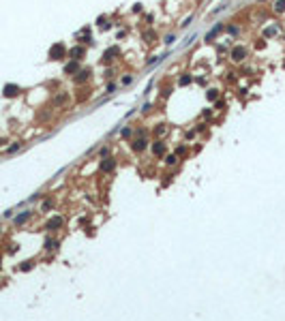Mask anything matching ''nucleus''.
Returning <instances> with one entry per match:
<instances>
[{
	"label": "nucleus",
	"mask_w": 285,
	"mask_h": 321,
	"mask_svg": "<svg viewBox=\"0 0 285 321\" xmlns=\"http://www.w3.org/2000/svg\"><path fill=\"white\" fill-rule=\"evenodd\" d=\"M186 84H191V77L184 73V75H180V86H186Z\"/></svg>",
	"instance_id": "obj_14"
},
{
	"label": "nucleus",
	"mask_w": 285,
	"mask_h": 321,
	"mask_svg": "<svg viewBox=\"0 0 285 321\" xmlns=\"http://www.w3.org/2000/svg\"><path fill=\"white\" fill-rule=\"evenodd\" d=\"M86 56V49L84 47H73V49H71V58H73V60H79V58H84Z\"/></svg>",
	"instance_id": "obj_7"
},
{
	"label": "nucleus",
	"mask_w": 285,
	"mask_h": 321,
	"mask_svg": "<svg viewBox=\"0 0 285 321\" xmlns=\"http://www.w3.org/2000/svg\"><path fill=\"white\" fill-rule=\"evenodd\" d=\"M64 54H66V47L62 43H56V45L50 47V58L52 60H60V58H64Z\"/></svg>",
	"instance_id": "obj_1"
},
{
	"label": "nucleus",
	"mask_w": 285,
	"mask_h": 321,
	"mask_svg": "<svg viewBox=\"0 0 285 321\" xmlns=\"http://www.w3.org/2000/svg\"><path fill=\"white\" fill-rule=\"evenodd\" d=\"M28 218H30V212H24V214H19V216L15 218V223H17V225H21V223H26Z\"/></svg>",
	"instance_id": "obj_11"
},
{
	"label": "nucleus",
	"mask_w": 285,
	"mask_h": 321,
	"mask_svg": "<svg viewBox=\"0 0 285 321\" xmlns=\"http://www.w3.org/2000/svg\"><path fill=\"white\" fill-rule=\"evenodd\" d=\"M217 96H219L217 90H208V98H210V101H212V98H217Z\"/></svg>",
	"instance_id": "obj_19"
},
{
	"label": "nucleus",
	"mask_w": 285,
	"mask_h": 321,
	"mask_svg": "<svg viewBox=\"0 0 285 321\" xmlns=\"http://www.w3.org/2000/svg\"><path fill=\"white\" fill-rule=\"evenodd\" d=\"M62 223H64V220H62V216H54V218H50V220L45 223V229L54 231L56 227H62Z\"/></svg>",
	"instance_id": "obj_4"
},
{
	"label": "nucleus",
	"mask_w": 285,
	"mask_h": 321,
	"mask_svg": "<svg viewBox=\"0 0 285 321\" xmlns=\"http://www.w3.org/2000/svg\"><path fill=\"white\" fill-rule=\"evenodd\" d=\"M245 56H247V47H240V45H238V47L232 49V58H234V60H242Z\"/></svg>",
	"instance_id": "obj_6"
},
{
	"label": "nucleus",
	"mask_w": 285,
	"mask_h": 321,
	"mask_svg": "<svg viewBox=\"0 0 285 321\" xmlns=\"http://www.w3.org/2000/svg\"><path fill=\"white\" fill-rule=\"evenodd\" d=\"M221 30H223V26H221V24H217V26H215V28H212V30L208 32V37H206V41H212V37H217V34H219Z\"/></svg>",
	"instance_id": "obj_10"
},
{
	"label": "nucleus",
	"mask_w": 285,
	"mask_h": 321,
	"mask_svg": "<svg viewBox=\"0 0 285 321\" xmlns=\"http://www.w3.org/2000/svg\"><path fill=\"white\" fill-rule=\"evenodd\" d=\"M88 73H90V71H77V77H75V79H77V82H86V79H88Z\"/></svg>",
	"instance_id": "obj_12"
},
{
	"label": "nucleus",
	"mask_w": 285,
	"mask_h": 321,
	"mask_svg": "<svg viewBox=\"0 0 285 321\" xmlns=\"http://www.w3.org/2000/svg\"><path fill=\"white\" fill-rule=\"evenodd\" d=\"M114 167H116V161H114V159H103L101 165H99V169L103 171V174H109V171H114Z\"/></svg>",
	"instance_id": "obj_3"
},
{
	"label": "nucleus",
	"mask_w": 285,
	"mask_h": 321,
	"mask_svg": "<svg viewBox=\"0 0 285 321\" xmlns=\"http://www.w3.org/2000/svg\"><path fill=\"white\" fill-rule=\"evenodd\" d=\"M165 43L172 45V43H174V34H167V37H165Z\"/></svg>",
	"instance_id": "obj_20"
},
{
	"label": "nucleus",
	"mask_w": 285,
	"mask_h": 321,
	"mask_svg": "<svg viewBox=\"0 0 285 321\" xmlns=\"http://www.w3.org/2000/svg\"><path fill=\"white\" fill-rule=\"evenodd\" d=\"M152 154H154V156H165V143H163L161 139L152 143Z\"/></svg>",
	"instance_id": "obj_5"
},
{
	"label": "nucleus",
	"mask_w": 285,
	"mask_h": 321,
	"mask_svg": "<svg viewBox=\"0 0 285 321\" xmlns=\"http://www.w3.org/2000/svg\"><path fill=\"white\" fill-rule=\"evenodd\" d=\"M146 143H148V139H146V131H139V137L131 143V148H133L135 152H141V150L146 148Z\"/></svg>",
	"instance_id": "obj_2"
},
{
	"label": "nucleus",
	"mask_w": 285,
	"mask_h": 321,
	"mask_svg": "<svg viewBox=\"0 0 285 321\" xmlns=\"http://www.w3.org/2000/svg\"><path fill=\"white\" fill-rule=\"evenodd\" d=\"M77 71H79V60H73L64 66V73H77Z\"/></svg>",
	"instance_id": "obj_8"
},
{
	"label": "nucleus",
	"mask_w": 285,
	"mask_h": 321,
	"mask_svg": "<svg viewBox=\"0 0 285 321\" xmlns=\"http://www.w3.org/2000/svg\"><path fill=\"white\" fill-rule=\"evenodd\" d=\"M45 246H47V249H56L58 242H56V240H47V242H45Z\"/></svg>",
	"instance_id": "obj_16"
},
{
	"label": "nucleus",
	"mask_w": 285,
	"mask_h": 321,
	"mask_svg": "<svg viewBox=\"0 0 285 321\" xmlns=\"http://www.w3.org/2000/svg\"><path fill=\"white\" fill-rule=\"evenodd\" d=\"M30 268H32V261H26V263L21 265V270H30Z\"/></svg>",
	"instance_id": "obj_21"
},
{
	"label": "nucleus",
	"mask_w": 285,
	"mask_h": 321,
	"mask_svg": "<svg viewBox=\"0 0 285 321\" xmlns=\"http://www.w3.org/2000/svg\"><path fill=\"white\" fill-rule=\"evenodd\" d=\"M165 163H167V165H176V163H178V159H176L174 154H170V156H167V161H165Z\"/></svg>",
	"instance_id": "obj_17"
},
{
	"label": "nucleus",
	"mask_w": 285,
	"mask_h": 321,
	"mask_svg": "<svg viewBox=\"0 0 285 321\" xmlns=\"http://www.w3.org/2000/svg\"><path fill=\"white\" fill-rule=\"evenodd\" d=\"M131 135V129H122V137H129Z\"/></svg>",
	"instance_id": "obj_22"
},
{
	"label": "nucleus",
	"mask_w": 285,
	"mask_h": 321,
	"mask_svg": "<svg viewBox=\"0 0 285 321\" xmlns=\"http://www.w3.org/2000/svg\"><path fill=\"white\" fill-rule=\"evenodd\" d=\"M165 131H167V129H165V124H157V129H154V133H157L159 137H161V135H163Z\"/></svg>",
	"instance_id": "obj_15"
},
{
	"label": "nucleus",
	"mask_w": 285,
	"mask_h": 321,
	"mask_svg": "<svg viewBox=\"0 0 285 321\" xmlns=\"http://www.w3.org/2000/svg\"><path fill=\"white\" fill-rule=\"evenodd\" d=\"M17 92H19V88H17V86H11V84H9V86H5V96H15Z\"/></svg>",
	"instance_id": "obj_9"
},
{
	"label": "nucleus",
	"mask_w": 285,
	"mask_h": 321,
	"mask_svg": "<svg viewBox=\"0 0 285 321\" xmlns=\"http://www.w3.org/2000/svg\"><path fill=\"white\" fill-rule=\"evenodd\" d=\"M118 54V49H109V52L105 54V60H112V56H116Z\"/></svg>",
	"instance_id": "obj_18"
},
{
	"label": "nucleus",
	"mask_w": 285,
	"mask_h": 321,
	"mask_svg": "<svg viewBox=\"0 0 285 321\" xmlns=\"http://www.w3.org/2000/svg\"><path fill=\"white\" fill-rule=\"evenodd\" d=\"M274 11H277V13H283V11H285V0H279L277 7H274Z\"/></svg>",
	"instance_id": "obj_13"
}]
</instances>
